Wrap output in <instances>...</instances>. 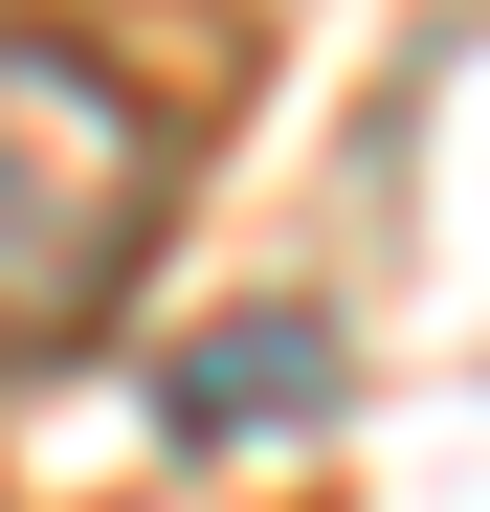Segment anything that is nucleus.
<instances>
[{
    "instance_id": "obj_1",
    "label": "nucleus",
    "mask_w": 490,
    "mask_h": 512,
    "mask_svg": "<svg viewBox=\"0 0 490 512\" xmlns=\"http://www.w3.org/2000/svg\"><path fill=\"white\" fill-rule=\"evenodd\" d=\"M134 245H156V90L0 0V379L90 357Z\"/></svg>"
},
{
    "instance_id": "obj_2",
    "label": "nucleus",
    "mask_w": 490,
    "mask_h": 512,
    "mask_svg": "<svg viewBox=\"0 0 490 512\" xmlns=\"http://www.w3.org/2000/svg\"><path fill=\"white\" fill-rule=\"evenodd\" d=\"M312 401H335V334H312V312H223L201 357L156 379V423H179V446H245V423H312Z\"/></svg>"
}]
</instances>
